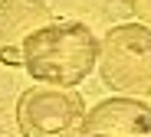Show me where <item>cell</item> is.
Instances as JSON below:
<instances>
[{
    "mask_svg": "<svg viewBox=\"0 0 151 137\" xmlns=\"http://www.w3.org/2000/svg\"><path fill=\"white\" fill-rule=\"evenodd\" d=\"M99 62V39L86 23H49L23 43V69L43 85L76 88Z\"/></svg>",
    "mask_w": 151,
    "mask_h": 137,
    "instance_id": "obj_1",
    "label": "cell"
},
{
    "mask_svg": "<svg viewBox=\"0 0 151 137\" xmlns=\"http://www.w3.org/2000/svg\"><path fill=\"white\" fill-rule=\"evenodd\" d=\"M102 82L122 95H151V30L145 23H118L99 43Z\"/></svg>",
    "mask_w": 151,
    "mask_h": 137,
    "instance_id": "obj_2",
    "label": "cell"
},
{
    "mask_svg": "<svg viewBox=\"0 0 151 137\" xmlns=\"http://www.w3.org/2000/svg\"><path fill=\"white\" fill-rule=\"evenodd\" d=\"M86 124V101L79 92L33 85L17 101V127L23 137H76Z\"/></svg>",
    "mask_w": 151,
    "mask_h": 137,
    "instance_id": "obj_3",
    "label": "cell"
},
{
    "mask_svg": "<svg viewBox=\"0 0 151 137\" xmlns=\"http://www.w3.org/2000/svg\"><path fill=\"white\" fill-rule=\"evenodd\" d=\"M53 23L43 0H0V62L23 65V43Z\"/></svg>",
    "mask_w": 151,
    "mask_h": 137,
    "instance_id": "obj_4",
    "label": "cell"
},
{
    "mask_svg": "<svg viewBox=\"0 0 151 137\" xmlns=\"http://www.w3.org/2000/svg\"><path fill=\"white\" fill-rule=\"evenodd\" d=\"M82 134L99 137H151V104L128 98H105L86 114Z\"/></svg>",
    "mask_w": 151,
    "mask_h": 137,
    "instance_id": "obj_5",
    "label": "cell"
},
{
    "mask_svg": "<svg viewBox=\"0 0 151 137\" xmlns=\"http://www.w3.org/2000/svg\"><path fill=\"white\" fill-rule=\"evenodd\" d=\"M128 4H132V10H135V16L148 26V30H151V0H128Z\"/></svg>",
    "mask_w": 151,
    "mask_h": 137,
    "instance_id": "obj_6",
    "label": "cell"
},
{
    "mask_svg": "<svg viewBox=\"0 0 151 137\" xmlns=\"http://www.w3.org/2000/svg\"><path fill=\"white\" fill-rule=\"evenodd\" d=\"M82 137H99V134H82Z\"/></svg>",
    "mask_w": 151,
    "mask_h": 137,
    "instance_id": "obj_7",
    "label": "cell"
}]
</instances>
